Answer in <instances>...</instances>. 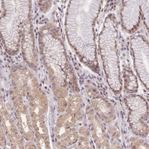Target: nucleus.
Segmentation results:
<instances>
[{
	"label": "nucleus",
	"instance_id": "nucleus-22",
	"mask_svg": "<svg viewBox=\"0 0 149 149\" xmlns=\"http://www.w3.org/2000/svg\"><path fill=\"white\" fill-rule=\"evenodd\" d=\"M75 118L77 119V120H81L83 119V114L81 112V111H78V112L75 115Z\"/></svg>",
	"mask_w": 149,
	"mask_h": 149
},
{
	"label": "nucleus",
	"instance_id": "nucleus-11",
	"mask_svg": "<svg viewBox=\"0 0 149 149\" xmlns=\"http://www.w3.org/2000/svg\"><path fill=\"white\" fill-rule=\"evenodd\" d=\"M1 119L2 127L7 139L11 144L12 148H24L22 135L18 132L17 126L15 120L9 114L8 111L3 106L1 101Z\"/></svg>",
	"mask_w": 149,
	"mask_h": 149
},
{
	"label": "nucleus",
	"instance_id": "nucleus-20",
	"mask_svg": "<svg viewBox=\"0 0 149 149\" xmlns=\"http://www.w3.org/2000/svg\"><path fill=\"white\" fill-rule=\"evenodd\" d=\"M41 10L43 13H46L52 6V1H38Z\"/></svg>",
	"mask_w": 149,
	"mask_h": 149
},
{
	"label": "nucleus",
	"instance_id": "nucleus-12",
	"mask_svg": "<svg viewBox=\"0 0 149 149\" xmlns=\"http://www.w3.org/2000/svg\"><path fill=\"white\" fill-rule=\"evenodd\" d=\"M93 109L97 116L104 122H112L116 117L113 106L107 100L101 97H95L91 102Z\"/></svg>",
	"mask_w": 149,
	"mask_h": 149
},
{
	"label": "nucleus",
	"instance_id": "nucleus-13",
	"mask_svg": "<svg viewBox=\"0 0 149 149\" xmlns=\"http://www.w3.org/2000/svg\"><path fill=\"white\" fill-rule=\"evenodd\" d=\"M122 74L124 88L126 91L130 94H135L137 92L139 88L138 81L132 70L128 68H125L123 69Z\"/></svg>",
	"mask_w": 149,
	"mask_h": 149
},
{
	"label": "nucleus",
	"instance_id": "nucleus-4",
	"mask_svg": "<svg viewBox=\"0 0 149 149\" xmlns=\"http://www.w3.org/2000/svg\"><path fill=\"white\" fill-rule=\"evenodd\" d=\"M32 2L2 1L0 29L6 52L11 55L17 54L24 27L31 20Z\"/></svg>",
	"mask_w": 149,
	"mask_h": 149
},
{
	"label": "nucleus",
	"instance_id": "nucleus-9",
	"mask_svg": "<svg viewBox=\"0 0 149 149\" xmlns=\"http://www.w3.org/2000/svg\"><path fill=\"white\" fill-rule=\"evenodd\" d=\"M20 48L23 57L26 64L32 69L35 70L38 67V57H37L33 26L31 20L28 22L24 28Z\"/></svg>",
	"mask_w": 149,
	"mask_h": 149
},
{
	"label": "nucleus",
	"instance_id": "nucleus-18",
	"mask_svg": "<svg viewBox=\"0 0 149 149\" xmlns=\"http://www.w3.org/2000/svg\"><path fill=\"white\" fill-rule=\"evenodd\" d=\"M67 107H68V102L66 100L65 98H58L57 108H58V112L64 113L66 110Z\"/></svg>",
	"mask_w": 149,
	"mask_h": 149
},
{
	"label": "nucleus",
	"instance_id": "nucleus-3",
	"mask_svg": "<svg viewBox=\"0 0 149 149\" xmlns=\"http://www.w3.org/2000/svg\"><path fill=\"white\" fill-rule=\"evenodd\" d=\"M118 24L113 14L105 19L98 36V49L107 83L115 94L121 93L123 84L118 49Z\"/></svg>",
	"mask_w": 149,
	"mask_h": 149
},
{
	"label": "nucleus",
	"instance_id": "nucleus-16",
	"mask_svg": "<svg viewBox=\"0 0 149 149\" xmlns=\"http://www.w3.org/2000/svg\"><path fill=\"white\" fill-rule=\"evenodd\" d=\"M79 135L77 132H73L69 134L65 137L60 140V143L65 147H70L75 144L79 140Z\"/></svg>",
	"mask_w": 149,
	"mask_h": 149
},
{
	"label": "nucleus",
	"instance_id": "nucleus-1",
	"mask_svg": "<svg viewBox=\"0 0 149 149\" xmlns=\"http://www.w3.org/2000/svg\"><path fill=\"white\" fill-rule=\"evenodd\" d=\"M102 1H76L68 4L65 22L68 41L85 66L100 71L95 34Z\"/></svg>",
	"mask_w": 149,
	"mask_h": 149
},
{
	"label": "nucleus",
	"instance_id": "nucleus-5",
	"mask_svg": "<svg viewBox=\"0 0 149 149\" xmlns=\"http://www.w3.org/2000/svg\"><path fill=\"white\" fill-rule=\"evenodd\" d=\"M128 109V120L131 131L140 137L148 134V104L140 95L130 94L124 98Z\"/></svg>",
	"mask_w": 149,
	"mask_h": 149
},
{
	"label": "nucleus",
	"instance_id": "nucleus-15",
	"mask_svg": "<svg viewBox=\"0 0 149 149\" xmlns=\"http://www.w3.org/2000/svg\"><path fill=\"white\" fill-rule=\"evenodd\" d=\"M82 107V99L81 97L79 94H73L68 98L66 113L75 115L78 111H81Z\"/></svg>",
	"mask_w": 149,
	"mask_h": 149
},
{
	"label": "nucleus",
	"instance_id": "nucleus-6",
	"mask_svg": "<svg viewBox=\"0 0 149 149\" xmlns=\"http://www.w3.org/2000/svg\"><path fill=\"white\" fill-rule=\"evenodd\" d=\"M134 66L141 83L148 90V42L145 36L137 34L130 40Z\"/></svg>",
	"mask_w": 149,
	"mask_h": 149
},
{
	"label": "nucleus",
	"instance_id": "nucleus-21",
	"mask_svg": "<svg viewBox=\"0 0 149 149\" xmlns=\"http://www.w3.org/2000/svg\"><path fill=\"white\" fill-rule=\"evenodd\" d=\"M78 132L81 135L86 136H89L90 135V132L88 128H86L84 127H82L79 129Z\"/></svg>",
	"mask_w": 149,
	"mask_h": 149
},
{
	"label": "nucleus",
	"instance_id": "nucleus-19",
	"mask_svg": "<svg viewBox=\"0 0 149 149\" xmlns=\"http://www.w3.org/2000/svg\"><path fill=\"white\" fill-rule=\"evenodd\" d=\"M79 148H90L88 136L81 135L79 137Z\"/></svg>",
	"mask_w": 149,
	"mask_h": 149
},
{
	"label": "nucleus",
	"instance_id": "nucleus-8",
	"mask_svg": "<svg viewBox=\"0 0 149 149\" xmlns=\"http://www.w3.org/2000/svg\"><path fill=\"white\" fill-rule=\"evenodd\" d=\"M120 17L122 26L126 32L133 33L136 31L142 18L141 1H123Z\"/></svg>",
	"mask_w": 149,
	"mask_h": 149
},
{
	"label": "nucleus",
	"instance_id": "nucleus-14",
	"mask_svg": "<svg viewBox=\"0 0 149 149\" xmlns=\"http://www.w3.org/2000/svg\"><path fill=\"white\" fill-rule=\"evenodd\" d=\"M72 127L70 125L66 113L61 115L57 119L55 127L56 137L61 140L72 132Z\"/></svg>",
	"mask_w": 149,
	"mask_h": 149
},
{
	"label": "nucleus",
	"instance_id": "nucleus-17",
	"mask_svg": "<svg viewBox=\"0 0 149 149\" xmlns=\"http://www.w3.org/2000/svg\"><path fill=\"white\" fill-rule=\"evenodd\" d=\"M131 145L132 148H148V143H146L144 140L138 139H133L131 140Z\"/></svg>",
	"mask_w": 149,
	"mask_h": 149
},
{
	"label": "nucleus",
	"instance_id": "nucleus-2",
	"mask_svg": "<svg viewBox=\"0 0 149 149\" xmlns=\"http://www.w3.org/2000/svg\"><path fill=\"white\" fill-rule=\"evenodd\" d=\"M38 41L40 54L53 88H66L74 82V78L69 67L66 49L58 30L52 24H45L40 30Z\"/></svg>",
	"mask_w": 149,
	"mask_h": 149
},
{
	"label": "nucleus",
	"instance_id": "nucleus-7",
	"mask_svg": "<svg viewBox=\"0 0 149 149\" xmlns=\"http://www.w3.org/2000/svg\"><path fill=\"white\" fill-rule=\"evenodd\" d=\"M12 97L19 131L24 140L27 141H32L35 138V133L29 108L24 104L23 97L17 94L14 91L12 93Z\"/></svg>",
	"mask_w": 149,
	"mask_h": 149
},
{
	"label": "nucleus",
	"instance_id": "nucleus-10",
	"mask_svg": "<svg viewBox=\"0 0 149 149\" xmlns=\"http://www.w3.org/2000/svg\"><path fill=\"white\" fill-rule=\"evenodd\" d=\"M86 113L91 125L92 138L97 147L99 148H110L105 130L100 118L95 115L94 109L91 107H86Z\"/></svg>",
	"mask_w": 149,
	"mask_h": 149
}]
</instances>
